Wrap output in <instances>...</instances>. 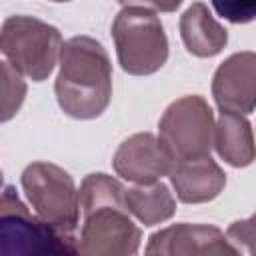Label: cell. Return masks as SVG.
I'll return each mask as SVG.
<instances>
[{
  "label": "cell",
  "instance_id": "obj_1",
  "mask_svg": "<svg viewBox=\"0 0 256 256\" xmlns=\"http://www.w3.org/2000/svg\"><path fill=\"white\" fill-rule=\"evenodd\" d=\"M84 216L76 252L84 256H130L136 254L142 230L132 222L124 200V186L104 172L88 174L78 190Z\"/></svg>",
  "mask_w": 256,
  "mask_h": 256
},
{
  "label": "cell",
  "instance_id": "obj_2",
  "mask_svg": "<svg viewBox=\"0 0 256 256\" xmlns=\"http://www.w3.org/2000/svg\"><path fill=\"white\" fill-rule=\"evenodd\" d=\"M54 92L62 112L76 120L98 118L112 98V64L102 42L74 36L62 42Z\"/></svg>",
  "mask_w": 256,
  "mask_h": 256
},
{
  "label": "cell",
  "instance_id": "obj_3",
  "mask_svg": "<svg viewBox=\"0 0 256 256\" xmlns=\"http://www.w3.org/2000/svg\"><path fill=\"white\" fill-rule=\"evenodd\" d=\"M118 64L132 76L158 72L168 60V38L156 12L124 6L112 22Z\"/></svg>",
  "mask_w": 256,
  "mask_h": 256
},
{
  "label": "cell",
  "instance_id": "obj_4",
  "mask_svg": "<svg viewBox=\"0 0 256 256\" xmlns=\"http://www.w3.org/2000/svg\"><path fill=\"white\" fill-rule=\"evenodd\" d=\"M62 34L34 16H10L0 26V52L22 76L44 82L58 64Z\"/></svg>",
  "mask_w": 256,
  "mask_h": 256
},
{
  "label": "cell",
  "instance_id": "obj_5",
  "mask_svg": "<svg viewBox=\"0 0 256 256\" xmlns=\"http://www.w3.org/2000/svg\"><path fill=\"white\" fill-rule=\"evenodd\" d=\"M20 182L36 216L60 236L76 242L80 202L72 176L56 164L32 162L24 168Z\"/></svg>",
  "mask_w": 256,
  "mask_h": 256
},
{
  "label": "cell",
  "instance_id": "obj_6",
  "mask_svg": "<svg viewBox=\"0 0 256 256\" xmlns=\"http://www.w3.org/2000/svg\"><path fill=\"white\" fill-rule=\"evenodd\" d=\"M158 140L174 162L210 156L214 146V114L198 96L174 100L158 122Z\"/></svg>",
  "mask_w": 256,
  "mask_h": 256
},
{
  "label": "cell",
  "instance_id": "obj_7",
  "mask_svg": "<svg viewBox=\"0 0 256 256\" xmlns=\"http://www.w3.org/2000/svg\"><path fill=\"white\" fill-rule=\"evenodd\" d=\"M76 254V242L32 216L12 186L0 188V254Z\"/></svg>",
  "mask_w": 256,
  "mask_h": 256
},
{
  "label": "cell",
  "instance_id": "obj_8",
  "mask_svg": "<svg viewBox=\"0 0 256 256\" xmlns=\"http://www.w3.org/2000/svg\"><path fill=\"white\" fill-rule=\"evenodd\" d=\"M212 96L220 112L252 114L256 104V54L244 50L228 56L214 72Z\"/></svg>",
  "mask_w": 256,
  "mask_h": 256
},
{
  "label": "cell",
  "instance_id": "obj_9",
  "mask_svg": "<svg viewBox=\"0 0 256 256\" xmlns=\"http://www.w3.org/2000/svg\"><path fill=\"white\" fill-rule=\"evenodd\" d=\"M114 172L134 184H152L174 166V160L164 150L160 140L150 132H138L128 136L114 152Z\"/></svg>",
  "mask_w": 256,
  "mask_h": 256
},
{
  "label": "cell",
  "instance_id": "obj_10",
  "mask_svg": "<svg viewBox=\"0 0 256 256\" xmlns=\"http://www.w3.org/2000/svg\"><path fill=\"white\" fill-rule=\"evenodd\" d=\"M146 254L178 256V254H226L234 256V248L228 244L224 232L210 224H172L154 232L148 238Z\"/></svg>",
  "mask_w": 256,
  "mask_h": 256
},
{
  "label": "cell",
  "instance_id": "obj_11",
  "mask_svg": "<svg viewBox=\"0 0 256 256\" xmlns=\"http://www.w3.org/2000/svg\"><path fill=\"white\" fill-rule=\"evenodd\" d=\"M168 176L176 192V198L184 204L210 202L226 186L224 170L210 156L174 162Z\"/></svg>",
  "mask_w": 256,
  "mask_h": 256
},
{
  "label": "cell",
  "instance_id": "obj_12",
  "mask_svg": "<svg viewBox=\"0 0 256 256\" xmlns=\"http://www.w3.org/2000/svg\"><path fill=\"white\" fill-rule=\"evenodd\" d=\"M180 38L186 50L198 58H212L228 44L226 28L216 22L202 2H194L180 16Z\"/></svg>",
  "mask_w": 256,
  "mask_h": 256
},
{
  "label": "cell",
  "instance_id": "obj_13",
  "mask_svg": "<svg viewBox=\"0 0 256 256\" xmlns=\"http://www.w3.org/2000/svg\"><path fill=\"white\" fill-rule=\"evenodd\" d=\"M218 156L234 168L250 166L254 160V136L246 116L222 112L214 124V146Z\"/></svg>",
  "mask_w": 256,
  "mask_h": 256
},
{
  "label": "cell",
  "instance_id": "obj_14",
  "mask_svg": "<svg viewBox=\"0 0 256 256\" xmlns=\"http://www.w3.org/2000/svg\"><path fill=\"white\" fill-rule=\"evenodd\" d=\"M124 200L128 212L144 226H154L170 220L176 212V200L164 182L136 184L124 188Z\"/></svg>",
  "mask_w": 256,
  "mask_h": 256
},
{
  "label": "cell",
  "instance_id": "obj_15",
  "mask_svg": "<svg viewBox=\"0 0 256 256\" xmlns=\"http://www.w3.org/2000/svg\"><path fill=\"white\" fill-rule=\"evenodd\" d=\"M26 98V82L22 74L10 66L8 62L0 60V124L12 120Z\"/></svg>",
  "mask_w": 256,
  "mask_h": 256
},
{
  "label": "cell",
  "instance_id": "obj_16",
  "mask_svg": "<svg viewBox=\"0 0 256 256\" xmlns=\"http://www.w3.org/2000/svg\"><path fill=\"white\" fill-rule=\"evenodd\" d=\"M218 16L232 24H248L256 16V0H210Z\"/></svg>",
  "mask_w": 256,
  "mask_h": 256
},
{
  "label": "cell",
  "instance_id": "obj_17",
  "mask_svg": "<svg viewBox=\"0 0 256 256\" xmlns=\"http://www.w3.org/2000/svg\"><path fill=\"white\" fill-rule=\"evenodd\" d=\"M254 216L246 218V220H238L234 224H230V228L226 230V240L228 244L234 248L236 254L240 252H246L250 254L252 252V244H254Z\"/></svg>",
  "mask_w": 256,
  "mask_h": 256
},
{
  "label": "cell",
  "instance_id": "obj_18",
  "mask_svg": "<svg viewBox=\"0 0 256 256\" xmlns=\"http://www.w3.org/2000/svg\"><path fill=\"white\" fill-rule=\"evenodd\" d=\"M122 6H138L152 12H174L184 0H118Z\"/></svg>",
  "mask_w": 256,
  "mask_h": 256
},
{
  "label": "cell",
  "instance_id": "obj_19",
  "mask_svg": "<svg viewBox=\"0 0 256 256\" xmlns=\"http://www.w3.org/2000/svg\"><path fill=\"white\" fill-rule=\"evenodd\" d=\"M52 2H70V0H52Z\"/></svg>",
  "mask_w": 256,
  "mask_h": 256
}]
</instances>
